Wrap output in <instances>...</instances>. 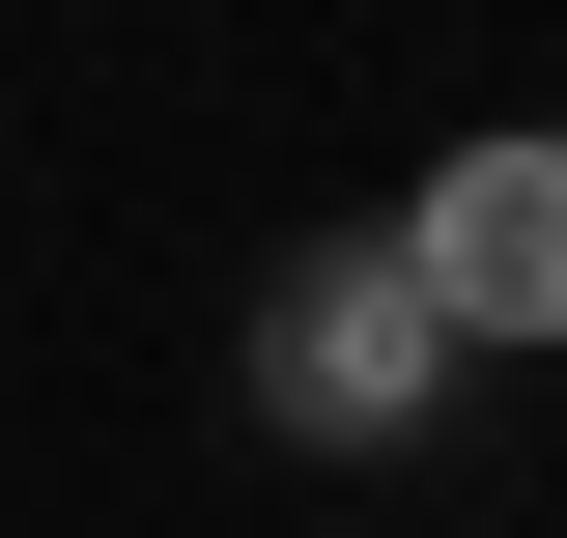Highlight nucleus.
<instances>
[{"label":"nucleus","instance_id":"f257e3e1","mask_svg":"<svg viewBox=\"0 0 567 538\" xmlns=\"http://www.w3.org/2000/svg\"><path fill=\"white\" fill-rule=\"evenodd\" d=\"M369 256H398V312L454 340V369H567V114H483V142H425Z\"/></svg>","mask_w":567,"mask_h":538},{"label":"nucleus","instance_id":"f03ea898","mask_svg":"<svg viewBox=\"0 0 567 538\" xmlns=\"http://www.w3.org/2000/svg\"><path fill=\"white\" fill-rule=\"evenodd\" d=\"M256 425H284V454H425V425H454V340L398 312L369 227H284V283H256Z\"/></svg>","mask_w":567,"mask_h":538}]
</instances>
